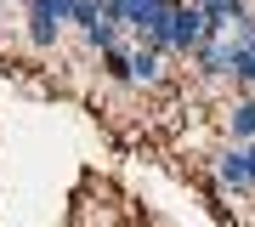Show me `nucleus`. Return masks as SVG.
<instances>
[{
  "label": "nucleus",
  "mask_w": 255,
  "mask_h": 227,
  "mask_svg": "<svg viewBox=\"0 0 255 227\" xmlns=\"http://www.w3.org/2000/svg\"><path fill=\"white\" fill-rule=\"evenodd\" d=\"M210 171H216V188L221 193H255V148H221L216 159H210Z\"/></svg>",
  "instance_id": "obj_1"
},
{
  "label": "nucleus",
  "mask_w": 255,
  "mask_h": 227,
  "mask_svg": "<svg viewBox=\"0 0 255 227\" xmlns=\"http://www.w3.org/2000/svg\"><path fill=\"white\" fill-rule=\"evenodd\" d=\"M227 142L233 148H255V97L238 91L233 108H227Z\"/></svg>",
  "instance_id": "obj_2"
},
{
  "label": "nucleus",
  "mask_w": 255,
  "mask_h": 227,
  "mask_svg": "<svg viewBox=\"0 0 255 227\" xmlns=\"http://www.w3.org/2000/svg\"><path fill=\"white\" fill-rule=\"evenodd\" d=\"M23 34H28V45H34V51H51V45L63 40V23H57L51 11L28 6V11H23Z\"/></svg>",
  "instance_id": "obj_3"
},
{
  "label": "nucleus",
  "mask_w": 255,
  "mask_h": 227,
  "mask_svg": "<svg viewBox=\"0 0 255 227\" xmlns=\"http://www.w3.org/2000/svg\"><path fill=\"white\" fill-rule=\"evenodd\" d=\"M193 68H199V80H233V68H227V40H204L199 51H193Z\"/></svg>",
  "instance_id": "obj_4"
},
{
  "label": "nucleus",
  "mask_w": 255,
  "mask_h": 227,
  "mask_svg": "<svg viewBox=\"0 0 255 227\" xmlns=\"http://www.w3.org/2000/svg\"><path fill=\"white\" fill-rule=\"evenodd\" d=\"M102 74H108L114 85H136V45H114V51H102Z\"/></svg>",
  "instance_id": "obj_5"
},
{
  "label": "nucleus",
  "mask_w": 255,
  "mask_h": 227,
  "mask_svg": "<svg viewBox=\"0 0 255 227\" xmlns=\"http://www.w3.org/2000/svg\"><path fill=\"white\" fill-rule=\"evenodd\" d=\"M136 85H164V51L136 45Z\"/></svg>",
  "instance_id": "obj_6"
},
{
  "label": "nucleus",
  "mask_w": 255,
  "mask_h": 227,
  "mask_svg": "<svg viewBox=\"0 0 255 227\" xmlns=\"http://www.w3.org/2000/svg\"><path fill=\"white\" fill-rule=\"evenodd\" d=\"M85 45H91L97 57H102V51H114V45H125V40H119V23H108V17H102L97 28H85Z\"/></svg>",
  "instance_id": "obj_7"
},
{
  "label": "nucleus",
  "mask_w": 255,
  "mask_h": 227,
  "mask_svg": "<svg viewBox=\"0 0 255 227\" xmlns=\"http://www.w3.org/2000/svg\"><path fill=\"white\" fill-rule=\"evenodd\" d=\"M40 11H51L57 23H74V11H80V0H34Z\"/></svg>",
  "instance_id": "obj_8"
}]
</instances>
